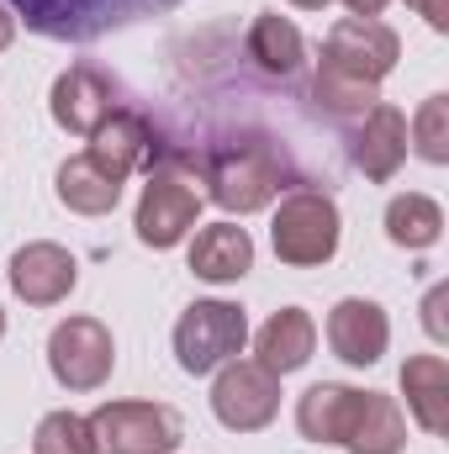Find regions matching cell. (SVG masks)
Segmentation results:
<instances>
[{
  "mask_svg": "<svg viewBox=\"0 0 449 454\" xmlns=\"http://www.w3.org/2000/svg\"><path fill=\"white\" fill-rule=\"evenodd\" d=\"M407 148L423 164H449V96H429L407 121Z\"/></svg>",
  "mask_w": 449,
  "mask_h": 454,
  "instance_id": "24",
  "label": "cell"
},
{
  "mask_svg": "<svg viewBox=\"0 0 449 454\" xmlns=\"http://www.w3.org/2000/svg\"><path fill=\"white\" fill-rule=\"evenodd\" d=\"M0 339H5V307H0Z\"/></svg>",
  "mask_w": 449,
  "mask_h": 454,
  "instance_id": "31",
  "label": "cell"
},
{
  "mask_svg": "<svg viewBox=\"0 0 449 454\" xmlns=\"http://www.w3.org/2000/svg\"><path fill=\"white\" fill-rule=\"evenodd\" d=\"M445 286H434V291H429V301H423V328H429V333H434V343H445L449 339V328H445Z\"/></svg>",
  "mask_w": 449,
  "mask_h": 454,
  "instance_id": "26",
  "label": "cell"
},
{
  "mask_svg": "<svg viewBox=\"0 0 449 454\" xmlns=\"http://www.w3.org/2000/svg\"><path fill=\"white\" fill-rule=\"evenodd\" d=\"M359 402H365V391H354V386H343V380H318V386H307V391L296 396V434H302L307 444H338V450H343V439H349V428H354V418H359Z\"/></svg>",
  "mask_w": 449,
  "mask_h": 454,
  "instance_id": "15",
  "label": "cell"
},
{
  "mask_svg": "<svg viewBox=\"0 0 449 454\" xmlns=\"http://www.w3.org/2000/svg\"><path fill=\"white\" fill-rule=\"evenodd\" d=\"M201 175L185 153H159L154 169H148V185L138 196V212H132V227H138V243L143 248H175L191 238V227L201 217Z\"/></svg>",
  "mask_w": 449,
  "mask_h": 454,
  "instance_id": "3",
  "label": "cell"
},
{
  "mask_svg": "<svg viewBox=\"0 0 449 454\" xmlns=\"http://www.w3.org/2000/svg\"><path fill=\"white\" fill-rule=\"evenodd\" d=\"M291 5H296V11H323L328 0H291Z\"/></svg>",
  "mask_w": 449,
  "mask_h": 454,
  "instance_id": "30",
  "label": "cell"
},
{
  "mask_svg": "<svg viewBox=\"0 0 449 454\" xmlns=\"http://www.w3.org/2000/svg\"><path fill=\"white\" fill-rule=\"evenodd\" d=\"M386 5H391V0H343V11H349V16H381Z\"/></svg>",
  "mask_w": 449,
  "mask_h": 454,
  "instance_id": "29",
  "label": "cell"
},
{
  "mask_svg": "<svg viewBox=\"0 0 449 454\" xmlns=\"http://www.w3.org/2000/svg\"><path fill=\"white\" fill-rule=\"evenodd\" d=\"M122 185H127V180H116L112 169H101L91 153L64 159L59 175H53V196H59L75 217H106V212H116Z\"/></svg>",
  "mask_w": 449,
  "mask_h": 454,
  "instance_id": "18",
  "label": "cell"
},
{
  "mask_svg": "<svg viewBox=\"0 0 449 454\" xmlns=\"http://www.w3.org/2000/svg\"><path fill=\"white\" fill-rule=\"evenodd\" d=\"M254 270V238L238 223H207L191 238V275L207 286H238Z\"/></svg>",
  "mask_w": 449,
  "mask_h": 454,
  "instance_id": "16",
  "label": "cell"
},
{
  "mask_svg": "<svg viewBox=\"0 0 449 454\" xmlns=\"http://www.w3.org/2000/svg\"><path fill=\"white\" fill-rule=\"evenodd\" d=\"M243 48H248V59H254L270 80H291V74H302V64H307V43H302L296 21L280 16V11H259V16L248 21Z\"/></svg>",
  "mask_w": 449,
  "mask_h": 454,
  "instance_id": "19",
  "label": "cell"
},
{
  "mask_svg": "<svg viewBox=\"0 0 449 454\" xmlns=\"http://www.w3.org/2000/svg\"><path fill=\"white\" fill-rule=\"evenodd\" d=\"M32 454H101L96 450V434H91V418L80 412H48L32 434Z\"/></svg>",
  "mask_w": 449,
  "mask_h": 454,
  "instance_id": "25",
  "label": "cell"
},
{
  "mask_svg": "<svg viewBox=\"0 0 449 454\" xmlns=\"http://www.w3.org/2000/svg\"><path fill=\"white\" fill-rule=\"evenodd\" d=\"M397 59H402V37L381 16H343V21L328 27L318 64H328L338 74H354L365 85H381L397 69Z\"/></svg>",
  "mask_w": 449,
  "mask_h": 454,
  "instance_id": "9",
  "label": "cell"
},
{
  "mask_svg": "<svg viewBox=\"0 0 449 454\" xmlns=\"http://www.w3.org/2000/svg\"><path fill=\"white\" fill-rule=\"evenodd\" d=\"M116 106H122V85H116L101 64H85V59L69 64V69L53 80V90H48V116H53V127H64V132H75V137H91Z\"/></svg>",
  "mask_w": 449,
  "mask_h": 454,
  "instance_id": "10",
  "label": "cell"
},
{
  "mask_svg": "<svg viewBox=\"0 0 449 454\" xmlns=\"http://www.w3.org/2000/svg\"><path fill=\"white\" fill-rule=\"evenodd\" d=\"M48 370L64 391H101L116 370V339L101 317H64L48 333Z\"/></svg>",
  "mask_w": 449,
  "mask_h": 454,
  "instance_id": "7",
  "label": "cell"
},
{
  "mask_svg": "<svg viewBox=\"0 0 449 454\" xmlns=\"http://www.w3.org/2000/svg\"><path fill=\"white\" fill-rule=\"evenodd\" d=\"M16 27H21V21H16V11H11V5L0 0V53H5L11 43H16Z\"/></svg>",
  "mask_w": 449,
  "mask_h": 454,
  "instance_id": "28",
  "label": "cell"
},
{
  "mask_svg": "<svg viewBox=\"0 0 449 454\" xmlns=\"http://www.w3.org/2000/svg\"><path fill=\"white\" fill-rule=\"evenodd\" d=\"M402 164H407V112L391 101H375L354 132V169L365 180L386 185V180H397Z\"/></svg>",
  "mask_w": 449,
  "mask_h": 454,
  "instance_id": "14",
  "label": "cell"
},
{
  "mask_svg": "<svg viewBox=\"0 0 449 454\" xmlns=\"http://www.w3.org/2000/svg\"><path fill=\"white\" fill-rule=\"evenodd\" d=\"M91 434L101 454H175L185 428L164 402H101L91 412Z\"/></svg>",
  "mask_w": 449,
  "mask_h": 454,
  "instance_id": "6",
  "label": "cell"
},
{
  "mask_svg": "<svg viewBox=\"0 0 449 454\" xmlns=\"http://www.w3.org/2000/svg\"><path fill=\"white\" fill-rule=\"evenodd\" d=\"M402 396L407 412L423 434H445L449 428V364L445 354H413L402 364Z\"/></svg>",
  "mask_w": 449,
  "mask_h": 454,
  "instance_id": "20",
  "label": "cell"
},
{
  "mask_svg": "<svg viewBox=\"0 0 449 454\" xmlns=\"http://www.w3.org/2000/svg\"><path fill=\"white\" fill-rule=\"evenodd\" d=\"M386 238H391L397 248H413V254L434 248V243L445 238V207H439L434 196H423V191L391 196V201H386Z\"/></svg>",
  "mask_w": 449,
  "mask_h": 454,
  "instance_id": "22",
  "label": "cell"
},
{
  "mask_svg": "<svg viewBox=\"0 0 449 454\" xmlns=\"http://www.w3.org/2000/svg\"><path fill=\"white\" fill-rule=\"evenodd\" d=\"M407 5H413L434 32H449V0H407Z\"/></svg>",
  "mask_w": 449,
  "mask_h": 454,
  "instance_id": "27",
  "label": "cell"
},
{
  "mask_svg": "<svg viewBox=\"0 0 449 454\" xmlns=\"http://www.w3.org/2000/svg\"><path fill=\"white\" fill-rule=\"evenodd\" d=\"M248 343V317L238 301H191L175 323V359L185 375H212Z\"/></svg>",
  "mask_w": 449,
  "mask_h": 454,
  "instance_id": "5",
  "label": "cell"
},
{
  "mask_svg": "<svg viewBox=\"0 0 449 454\" xmlns=\"http://www.w3.org/2000/svg\"><path fill=\"white\" fill-rule=\"evenodd\" d=\"M101 169H112L116 180H127V175H148L154 169V159H159V143H154V127H148V116L132 112V106H116L96 132H91V148H85Z\"/></svg>",
  "mask_w": 449,
  "mask_h": 454,
  "instance_id": "13",
  "label": "cell"
},
{
  "mask_svg": "<svg viewBox=\"0 0 449 454\" xmlns=\"http://www.w3.org/2000/svg\"><path fill=\"white\" fill-rule=\"evenodd\" d=\"M11 291L27 301V307H59V301H69V291L80 286V264H75V254L64 248V243H48V238H37V243H21L16 254H11Z\"/></svg>",
  "mask_w": 449,
  "mask_h": 454,
  "instance_id": "11",
  "label": "cell"
},
{
  "mask_svg": "<svg viewBox=\"0 0 449 454\" xmlns=\"http://www.w3.org/2000/svg\"><path fill=\"white\" fill-rule=\"evenodd\" d=\"M338 238H343V217H338V201L328 191H286L280 207H275V223H270V248L280 264L291 270H318L338 254Z\"/></svg>",
  "mask_w": 449,
  "mask_h": 454,
  "instance_id": "4",
  "label": "cell"
},
{
  "mask_svg": "<svg viewBox=\"0 0 449 454\" xmlns=\"http://www.w3.org/2000/svg\"><path fill=\"white\" fill-rule=\"evenodd\" d=\"M312 101L334 116H365L381 101V85H365V80H354V74H338L328 64H318V74H312Z\"/></svg>",
  "mask_w": 449,
  "mask_h": 454,
  "instance_id": "23",
  "label": "cell"
},
{
  "mask_svg": "<svg viewBox=\"0 0 449 454\" xmlns=\"http://www.w3.org/2000/svg\"><path fill=\"white\" fill-rule=\"evenodd\" d=\"M27 32L48 43H101L112 32H132L154 16L180 11L185 0H5Z\"/></svg>",
  "mask_w": 449,
  "mask_h": 454,
  "instance_id": "2",
  "label": "cell"
},
{
  "mask_svg": "<svg viewBox=\"0 0 449 454\" xmlns=\"http://www.w3.org/2000/svg\"><path fill=\"white\" fill-rule=\"evenodd\" d=\"M386 343H391V317H386L381 301H370V296H343L334 312H328V348H334L343 364L370 370V364H381Z\"/></svg>",
  "mask_w": 449,
  "mask_h": 454,
  "instance_id": "12",
  "label": "cell"
},
{
  "mask_svg": "<svg viewBox=\"0 0 449 454\" xmlns=\"http://www.w3.org/2000/svg\"><path fill=\"white\" fill-rule=\"evenodd\" d=\"M343 450L349 454H402L407 450V412H402V402L386 396V391H365L359 418H354Z\"/></svg>",
  "mask_w": 449,
  "mask_h": 454,
  "instance_id": "21",
  "label": "cell"
},
{
  "mask_svg": "<svg viewBox=\"0 0 449 454\" xmlns=\"http://www.w3.org/2000/svg\"><path fill=\"white\" fill-rule=\"evenodd\" d=\"M212 412L227 434H259L275 423L280 412V375H270L254 359H227L223 370H212Z\"/></svg>",
  "mask_w": 449,
  "mask_h": 454,
  "instance_id": "8",
  "label": "cell"
},
{
  "mask_svg": "<svg viewBox=\"0 0 449 454\" xmlns=\"http://www.w3.org/2000/svg\"><path fill=\"white\" fill-rule=\"evenodd\" d=\"M312 348H318V323H312V312H302V307H280L259 333H254V364H264L270 375H296L307 359H312Z\"/></svg>",
  "mask_w": 449,
  "mask_h": 454,
  "instance_id": "17",
  "label": "cell"
},
{
  "mask_svg": "<svg viewBox=\"0 0 449 454\" xmlns=\"http://www.w3.org/2000/svg\"><path fill=\"white\" fill-rule=\"evenodd\" d=\"M207 196L223 207L227 217H254L264 207H275V196L286 191V159L275 153V143L264 137H238L217 143L201 164H196Z\"/></svg>",
  "mask_w": 449,
  "mask_h": 454,
  "instance_id": "1",
  "label": "cell"
}]
</instances>
